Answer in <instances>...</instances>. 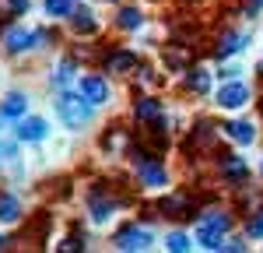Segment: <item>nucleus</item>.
<instances>
[{
    "label": "nucleus",
    "mask_w": 263,
    "mask_h": 253,
    "mask_svg": "<svg viewBox=\"0 0 263 253\" xmlns=\"http://www.w3.org/2000/svg\"><path fill=\"white\" fill-rule=\"evenodd\" d=\"M0 246H4V236H0Z\"/></svg>",
    "instance_id": "26"
},
{
    "label": "nucleus",
    "mask_w": 263,
    "mask_h": 253,
    "mask_svg": "<svg viewBox=\"0 0 263 253\" xmlns=\"http://www.w3.org/2000/svg\"><path fill=\"white\" fill-rule=\"evenodd\" d=\"M168 250L172 253L190 250V236H186V232H172V236H168Z\"/></svg>",
    "instance_id": "22"
},
{
    "label": "nucleus",
    "mask_w": 263,
    "mask_h": 253,
    "mask_svg": "<svg viewBox=\"0 0 263 253\" xmlns=\"http://www.w3.org/2000/svg\"><path fill=\"white\" fill-rule=\"evenodd\" d=\"M21 218V201L14 193H0V222H18Z\"/></svg>",
    "instance_id": "12"
},
{
    "label": "nucleus",
    "mask_w": 263,
    "mask_h": 253,
    "mask_svg": "<svg viewBox=\"0 0 263 253\" xmlns=\"http://www.w3.org/2000/svg\"><path fill=\"white\" fill-rule=\"evenodd\" d=\"M14 155H18L14 144H4V141H0V162H7V158H14Z\"/></svg>",
    "instance_id": "24"
},
{
    "label": "nucleus",
    "mask_w": 263,
    "mask_h": 253,
    "mask_svg": "<svg viewBox=\"0 0 263 253\" xmlns=\"http://www.w3.org/2000/svg\"><path fill=\"white\" fill-rule=\"evenodd\" d=\"M242 46H249V32H224L221 42H218V60H224V57H235Z\"/></svg>",
    "instance_id": "7"
},
{
    "label": "nucleus",
    "mask_w": 263,
    "mask_h": 253,
    "mask_svg": "<svg viewBox=\"0 0 263 253\" xmlns=\"http://www.w3.org/2000/svg\"><path fill=\"white\" fill-rule=\"evenodd\" d=\"M46 14H49V18H67V14H74V0H46Z\"/></svg>",
    "instance_id": "19"
},
{
    "label": "nucleus",
    "mask_w": 263,
    "mask_h": 253,
    "mask_svg": "<svg viewBox=\"0 0 263 253\" xmlns=\"http://www.w3.org/2000/svg\"><path fill=\"white\" fill-rule=\"evenodd\" d=\"M249 99H253V92H249V84H246V81H228V84H221L218 95H214L218 109H242Z\"/></svg>",
    "instance_id": "4"
},
{
    "label": "nucleus",
    "mask_w": 263,
    "mask_h": 253,
    "mask_svg": "<svg viewBox=\"0 0 263 253\" xmlns=\"http://www.w3.org/2000/svg\"><path fill=\"white\" fill-rule=\"evenodd\" d=\"M25 105H28V99L14 92V95H7V102L0 105V116H7V120H21V116H25Z\"/></svg>",
    "instance_id": "13"
},
{
    "label": "nucleus",
    "mask_w": 263,
    "mask_h": 253,
    "mask_svg": "<svg viewBox=\"0 0 263 253\" xmlns=\"http://www.w3.org/2000/svg\"><path fill=\"white\" fill-rule=\"evenodd\" d=\"M18 141H42L46 137V120L39 116H28V120H18Z\"/></svg>",
    "instance_id": "9"
},
{
    "label": "nucleus",
    "mask_w": 263,
    "mask_h": 253,
    "mask_svg": "<svg viewBox=\"0 0 263 253\" xmlns=\"http://www.w3.org/2000/svg\"><path fill=\"white\" fill-rule=\"evenodd\" d=\"M151 243H155V236L144 229V225H126L116 236V250H147Z\"/></svg>",
    "instance_id": "5"
},
{
    "label": "nucleus",
    "mask_w": 263,
    "mask_h": 253,
    "mask_svg": "<svg viewBox=\"0 0 263 253\" xmlns=\"http://www.w3.org/2000/svg\"><path fill=\"white\" fill-rule=\"evenodd\" d=\"M57 113H60V120L70 130H78V127H84L88 120H91V102L88 99H78V95H60V102H57Z\"/></svg>",
    "instance_id": "3"
},
{
    "label": "nucleus",
    "mask_w": 263,
    "mask_h": 253,
    "mask_svg": "<svg viewBox=\"0 0 263 253\" xmlns=\"http://www.w3.org/2000/svg\"><path fill=\"white\" fill-rule=\"evenodd\" d=\"M256 11H263V0H249V7H246V14H256Z\"/></svg>",
    "instance_id": "25"
},
{
    "label": "nucleus",
    "mask_w": 263,
    "mask_h": 253,
    "mask_svg": "<svg viewBox=\"0 0 263 253\" xmlns=\"http://www.w3.org/2000/svg\"><path fill=\"white\" fill-rule=\"evenodd\" d=\"M134 116H137L141 123H147V120H162V102H158V99H141L137 109H134Z\"/></svg>",
    "instance_id": "14"
},
{
    "label": "nucleus",
    "mask_w": 263,
    "mask_h": 253,
    "mask_svg": "<svg viewBox=\"0 0 263 253\" xmlns=\"http://www.w3.org/2000/svg\"><path fill=\"white\" fill-rule=\"evenodd\" d=\"M134 63H137L134 53H112V57L105 60V70H109V74H120V70H130Z\"/></svg>",
    "instance_id": "17"
},
{
    "label": "nucleus",
    "mask_w": 263,
    "mask_h": 253,
    "mask_svg": "<svg viewBox=\"0 0 263 253\" xmlns=\"http://www.w3.org/2000/svg\"><path fill=\"white\" fill-rule=\"evenodd\" d=\"M224 130H228V137H232L235 144H253V141H256V130H253L249 120H232Z\"/></svg>",
    "instance_id": "11"
},
{
    "label": "nucleus",
    "mask_w": 263,
    "mask_h": 253,
    "mask_svg": "<svg viewBox=\"0 0 263 253\" xmlns=\"http://www.w3.org/2000/svg\"><path fill=\"white\" fill-rule=\"evenodd\" d=\"M186 88H190L193 95H203V92L211 88V74H207L203 67H193V70L186 74Z\"/></svg>",
    "instance_id": "15"
},
{
    "label": "nucleus",
    "mask_w": 263,
    "mask_h": 253,
    "mask_svg": "<svg viewBox=\"0 0 263 253\" xmlns=\"http://www.w3.org/2000/svg\"><path fill=\"white\" fill-rule=\"evenodd\" d=\"M112 211H116V201H112V197H105V201H102L99 193H91V218H95V222L112 218Z\"/></svg>",
    "instance_id": "16"
},
{
    "label": "nucleus",
    "mask_w": 263,
    "mask_h": 253,
    "mask_svg": "<svg viewBox=\"0 0 263 253\" xmlns=\"http://www.w3.org/2000/svg\"><path fill=\"white\" fill-rule=\"evenodd\" d=\"M232 229V218L224 211H211L197 225V243L203 250H224V232Z\"/></svg>",
    "instance_id": "1"
},
{
    "label": "nucleus",
    "mask_w": 263,
    "mask_h": 253,
    "mask_svg": "<svg viewBox=\"0 0 263 253\" xmlns=\"http://www.w3.org/2000/svg\"><path fill=\"white\" fill-rule=\"evenodd\" d=\"M81 95L91 105H102V102H109V84L102 81V78H84L81 81Z\"/></svg>",
    "instance_id": "8"
},
{
    "label": "nucleus",
    "mask_w": 263,
    "mask_h": 253,
    "mask_svg": "<svg viewBox=\"0 0 263 253\" xmlns=\"http://www.w3.org/2000/svg\"><path fill=\"white\" fill-rule=\"evenodd\" d=\"M74 81V60H63L57 67V78H53V88H63V84Z\"/></svg>",
    "instance_id": "21"
},
{
    "label": "nucleus",
    "mask_w": 263,
    "mask_h": 253,
    "mask_svg": "<svg viewBox=\"0 0 263 253\" xmlns=\"http://www.w3.org/2000/svg\"><path fill=\"white\" fill-rule=\"evenodd\" d=\"M141 21H144V14L137 11V7H123L120 18H116V25H120L123 32H134V28H141Z\"/></svg>",
    "instance_id": "18"
},
{
    "label": "nucleus",
    "mask_w": 263,
    "mask_h": 253,
    "mask_svg": "<svg viewBox=\"0 0 263 253\" xmlns=\"http://www.w3.org/2000/svg\"><path fill=\"white\" fill-rule=\"evenodd\" d=\"M134 169H137V179H141L147 190H162L165 183H168L162 162H158L155 155H147V151H134Z\"/></svg>",
    "instance_id": "2"
},
{
    "label": "nucleus",
    "mask_w": 263,
    "mask_h": 253,
    "mask_svg": "<svg viewBox=\"0 0 263 253\" xmlns=\"http://www.w3.org/2000/svg\"><path fill=\"white\" fill-rule=\"evenodd\" d=\"M70 21H74V28H78V32H95V18H91V11H88V7H78Z\"/></svg>",
    "instance_id": "20"
},
{
    "label": "nucleus",
    "mask_w": 263,
    "mask_h": 253,
    "mask_svg": "<svg viewBox=\"0 0 263 253\" xmlns=\"http://www.w3.org/2000/svg\"><path fill=\"white\" fill-rule=\"evenodd\" d=\"M32 46H35V32H28V28H11L7 32V53H25Z\"/></svg>",
    "instance_id": "10"
},
{
    "label": "nucleus",
    "mask_w": 263,
    "mask_h": 253,
    "mask_svg": "<svg viewBox=\"0 0 263 253\" xmlns=\"http://www.w3.org/2000/svg\"><path fill=\"white\" fill-rule=\"evenodd\" d=\"M246 239H263V214H256V218L246 225Z\"/></svg>",
    "instance_id": "23"
},
{
    "label": "nucleus",
    "mask_w": 263,
    "mask_h": 253,
    "mask_svg": "<svg viewBox=\"0 0 263 253\" xmlns=\"http://www.w3.org/2000/svg\"><path fill=\"white\" fill-rule=\"evenodd\" d=\"M221 176H224V179H232V183H246V179H249V166H246V158L221 155Z\"/></svg>",
    "instance_id": "6"
}]
</instances>
